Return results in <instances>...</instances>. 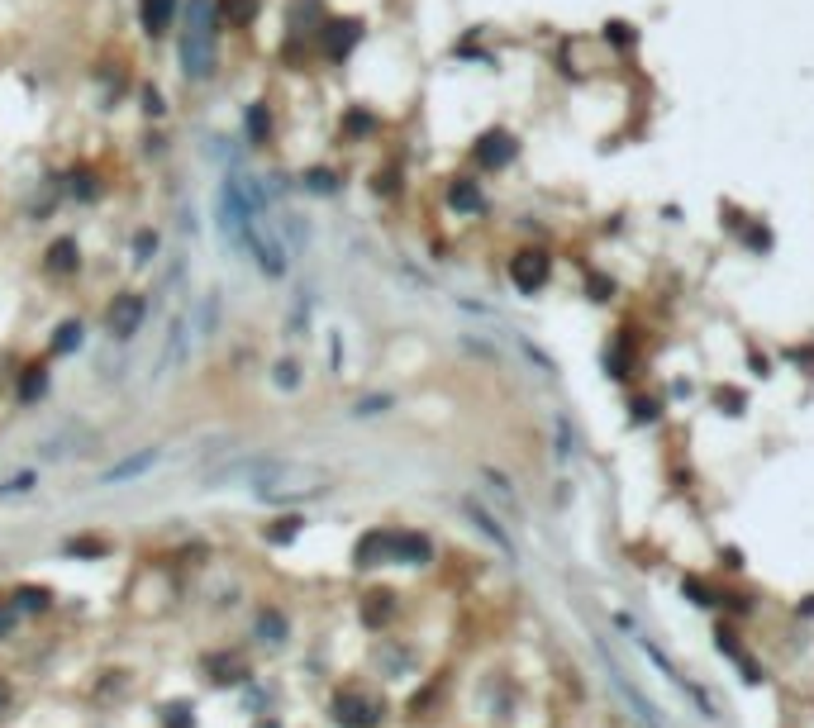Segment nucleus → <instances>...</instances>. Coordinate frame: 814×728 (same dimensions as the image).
Segmentation results:
<instances>
[{"label":"nucleus","instance_id":"obj_21","mask_svg":"<svg viewBox=\"0 0 814 728\" xmlns=\"http://www.w3.org/2000/svg\"><path fill=\"white\" fill-rule=\"evenodd\" d=\"M15 600H20V614H34V610H44V604H48L53 595H48V590H44V586H38V590H34V586H24V590H20V595H15Z\"/></svg>","mask_w":814,"mask_h":728},{"label":"nucleus","instance_id":"obj_7","mask_svg":"<svg viewBox=\"0 0 814 728\" xmlns=\"http://www.w3.org/2000/svg\"><path fill=\"white\" fill-rule=\"evenodd\" d=\"M158 457H162L158 448H139L134 457H124V462H115V466H105V472H101V486H124V481H134V476L153 472Z\"/></svg>","mask_w":814,"mask_h":728},{"label":"nucleus","instance_id":"obj_11","mask_svg":"<svg viewBox=\"0 0 814 728\" xmlns=\"http://www.w3.org/2000/svg\"><path fill=\"white\" fill-rule=\"evenodd\" d=\"M357 567H377V562H391V529H377V533H367L362 543H357Z\"/></svg>","mask_w":814,"mask_h":728},{"label":"nucleus","instance_id":"obj_25","mask_svg":"<svg viewBox=\"0 0 814 728\" xmlns=\"http://www.w3.org/2000/svg\"><path fill=\"white\" fill-rule=\"evenodd\" d=\"M381 409H391V395H367V400H357V405H353V415H357V419H367V415H381Z\"/></svg>","mask_w":814,"mask_h":728},{"label":"nucleus","instance_id":"obj_5","mask_svg":"<svg viewBox=\"0 0 814 728\" xmlns=\"http://www.w3.org/2000/svg\"><path fill=\"white\" fill-rule=\"evenodd\" d=\"M434 557V543L424 533H410V529H391V562H405V567H424Z\"/></svg>","mask_w":814,"mask_h":728},{"label":"nucleus","instance_id":"obj_6","mask_svg":"<svg viewBox=\"0 0 814 728\" xmlns=\"http://www.w3.org/2000/svg\"><path fill=\"white\" fill-rule=\"evenodd\" d=\"M334 719L343 728H371V724H377V705H371L367 695H357V691H343L334 700Z\"/></svg>","mask_w":814,"mask_h":728},{"label":"nucleus","instance_id":"obj_17","mask_svg":"<svg viewBox=\"0 0 814 728\" xmlns=\"http://www.w3.org/2000/svg\"><path fill=\"white\" fill-rule=\"evenodd\" d=\"M81 334H86V328H81L77 320L58 324V334H53V357H67V352H77V348H81Z\"/></svg>","mask_w":814,"mask_h":728},{"label":"nucleus","instance_id":"obj_30","mask_svg":"<svg viewBox=\"0 0 814 728\" xmlns=\"http://www.w3.org/2000/svg\"><path fill=\"white\" fill-rule=\"evenodd\" d=\"M5 700H10V691H5V685H0V709H5Z\"/></svg>","mask_w":814,"mask_h":728},{"label":"nucleus","instance_id":"obj_4","mask_svg":"<svg viewBox=\"0 0 814 728\" xmlns=\"http://www.w3.org/2000/svg\"><path fill=\"white\" fill-rule=\"evenodd\" d=\"M548 271H553V263H548V253H538V248H529V253H515V257H509V281H515L524 295L543 291Z\"/></svg>","mask_w":814,"mask_h":728},{"label":"nucleus","instance_id":"obj_10","mask_svg":"<svg viewBox=\"0 0 814 728\" xmlns=\"http://www.w3.org/2000/svg\"><path fill=\"white\" fill-rule=\"evenodd\" d=\"M515 158V139L509 133H501V129H491V133H481V143H476V162L481 167H505V162Z\"/></svg>","mask_w":814,"mask_h":728},{"label":"nucleus","instance_id":"obj_13","mask_svg":"<svg viewBox=\"0 0 814 728\" xmlns=\"http://www.w3.org/2000/svg\"><path fill=\"white\" fill-rule=\"evenodd\" d=\"M253 634H257V643H272V648H277V643H286V634H291V624H286L281 610H262Z\"/></svg>","mask_w":814,"mask_h":728},{"label":"nucleus","instance_id":"obj_29","mask_svg":"<svg viewBox=\"0 0 814 728\" xmlns=\"http://www.w3.org/2000/svg\"><path fill=\"white\" fill-rule=\"evenodd\" d=\"M348 129H353V133H367V129H371V119H367V115H353V119H348Z\"/></svg>","mask_w":814,"mask_h":728},{"label":"nucleus","instance_id":"obj_23","mask_svg":"<svg viewBox=\"0 0 814 728\" xmlns=\"http://www.w3.org/2000/svg\"><path fill=\"white\" fill-rule=\"evenodd\" d=\"M300 182H305V190H314V196H329V190H334V172L314 167V172H305V176H300Z\"/></svg>","mask_w":814,"mask_h":728},{"label":"nucleus","instance_id":"obj_28","mask_svg":"<svg viewBox=\"0 0 814 728\" xmlns=\"http://www.w3.org/2000/svg\"><path fill=\"white\" fill-rule=\"evenodd\" d=\"M15 619H20V614H15V610H0V638H5V634H10V628H15Z\"/></svg>","mask_w":814,"mask_h":728},{"label":"nucleus","instance_id":"obj_26","mask_svg":"<svg viewBox=\"0 0 814 728\" xmlns=\"http://www.w3.org/2000/svg\"><path fill=\"white\" fill-rule=\"evenodd\" d=\"M29 486H34V472H20L15 481H5V486H0V496H24Z\"/></svg>","mask_w":814,"mask_h":728},{"label":"nucleus","instance_id":"obj_18","mask_svg":"<svg viewBox=\"0 0 814 728\" xmlns=\"http://www.w3.org/2000/svg\"><path fill=\"white\" fill-rule=\"evenodd\" d=\"M44 391H48V372H44V367H24V376H20V400L34 405Z\"/></svg>","mask_w":814,"mask_h":728},{"label":"nucleus","instance_id":"obj_20","mask_svg":"<svg viewBox=\"0 0 814 728\" xmlns=\"http://www.w3.org/2000/svg\"><path fill=\"white\" fill-rule=\"evenodd\" d=\"M272 381H277L281 391H300V362H291V357H286V362H277V372H272Z\"/></svg>","mask_w":814,"mask_h":728},{"label":"nucleus","instance_id":"obj_2","mask_svg":"<svg viewBox=\"0 0 814 728\" xmlns=\"http://www.w3.org/2000/svg\"><path fill=\"white\" fill-rule=\"evenodd\" d=\"M215 38H219L215 0H191L186 29H182V72L191 81H210L215 77Z\"/></svg>","mask_w":814,"mask_h":728},{"label":"nucleus","instance_id":"obj_8","mask_svg":"<svg viewBox=\"0 0 814 728\" xmlns=\"http://www.w3.org/2000/svg\"><path fill=\"white\" fill-rule=\"evenodd\" d=\"M186 338H191V334H186V320H172V324H167V334H162V352H158V372H153L158 381H162V376H172L176 367H182V357H186Z\"/></svg>","mask_w":814,"mask_h":728},{"label":"nucleus","instance_id":"obj_19","mask_svg":"<svg viewBox=\"0 0 814 728\" xmlns=\"http://www.w3.org/2000/svg\"><path fill=\"white\" fill-rule=\"evenodd\" d=\"M215 324H219V300H215V291L200 300V324H196V334L200 338H210L215 334Z\"/></svg>","mask_w":814,"mask_h":728},{"label":"nucleus","instance_id":"obj_27","mask_svg":"<svg viewBox=\"0 0 814 728\" xmlns=\"http://www.w3.org/2000/svg\"><path fill=\"white\" fill-rule=\"evenodd\" d=\"M296 529H300V519H281V529H272V533H267V543H291V538H296Z\"/></svg>","mask_w":814,"mask_h":728},{"label":"nucleus","instance_id":"obj_9","mask_svg":"<svg viewBox=\"0 0 814 728\" xmlns=\"http://www.w3.org/2000/svg\"><path fill=\"white\" fill-rule=\"evenodd\" d=\"M357 38H362V20H334V24L324 29V53H329L334 62H343V58H348V53L357 48Z\"/></svg>","mask_w":814,"mask_h":728},{"label":"nucleus","instance_id":"obj_1","mask_svg":"<svg viewBox=\"0 0 814 728\" xmlns=\"http://www.w3.org/2000/svg\"><path fill=\"white\" fill-rule=\"evenodd\" d=\"M229 481H248L262 500L281 496V490H305V481H324V466L314 462H286V457H239L224 462L205 476V486H229Z\"/></svg>","mask_w":814,"mask_h":728},{"label":"nucleus","instance_id":"obj_16","mask_svg":"<svg viewBox=\"0 0 814 728\" xmlns=\"http://www.w3.org/2000/svg\"><path fill=\"white\" fill-rule=\"evenodd\" d=\"M448 205H452V210H462V214H476L481 210V186L476 182H452L448 186Z\"/></svg>","mask_w":814,"mask_h":728},{"label":"nucleus","instance_id":"obj_14","mask_svg":"<svg viewBox=\"0 0 814 728\" xmlns=\"http://www.w3.org/2000/svg\"><path fill=\"white\" fill-rule=\"evenodd\" d=\"M215 20H224L229 29H243V24L257 20V0H219V5H215Z\"/></svg>","mask_w":814,"mask_h":728},{"label":"nucleus","instance_id":"obj_15","mask_svg":"<svg viewBox=\"0 0 814 728\" xmlns=\"http://www.w3.org/2000/svg\"><path fill=\"white\" fill-rule=\"evenodd\" d=\"M172 10H176V0H143L139 5V15H143V29L148 34H167V24H172Z\"/></svg>","mask_w":814,"mask_h":728},{"label":"nucleus","instance_id":"obj_22","mask_svg":"<svg viewBox=\"0 0 814 728\" xmlns=\"http://www.w3.org/2000/svg\"><path fill=\"white\" fill-rule=\"evenodd\" d=\"M267 129H272V119H267V105H253V109H248V133H253V143H262V139H267Z\"/></svg>","mask_w":814,"mask_h":728},{"label":"nucleus","instance_id":"obj_3","mask_svg":"<svg viewBox=\"0 0 814 728\" xmlns=\"http://www.w3.org/2000/svg\"><path fill=\"white\" fill-rule=\"evenodd\" d=\"M143 320H148V300H143L139 291L115 295V300H110V310H105V328H110V338H134V334L143 328Z\"/></svg>","mask_w":814,"mask_h":728},{"label":"nucleus","instance_id":"obj_12","mask_svg":"<svg viewBox=\"0 0 814 728\" xmlns=\"http://www.w3.org/2000/svg\"><path fill=\"white\" fill-rule=\"evenodd\" d=\"M77 263H81L77 239H58V243L48 248V257H44V267L53 271V277H67V271H77Z\"/></svg>","mask_w":814,"mask_h":728},{"label":"nucleus","instance_id":"obj_24","mask_svg":"<svg viewBox=\"0 0 814 728\" xmlns=\"http://www.w3.org/2000/svg\"><path fill=\"white\" fill-rule=\"evenodd\" d=\"M153 253H158V233H139V239H134V263H153Z\"/></svg>","mask_w":814,"mask_h":728}]
</instances>
